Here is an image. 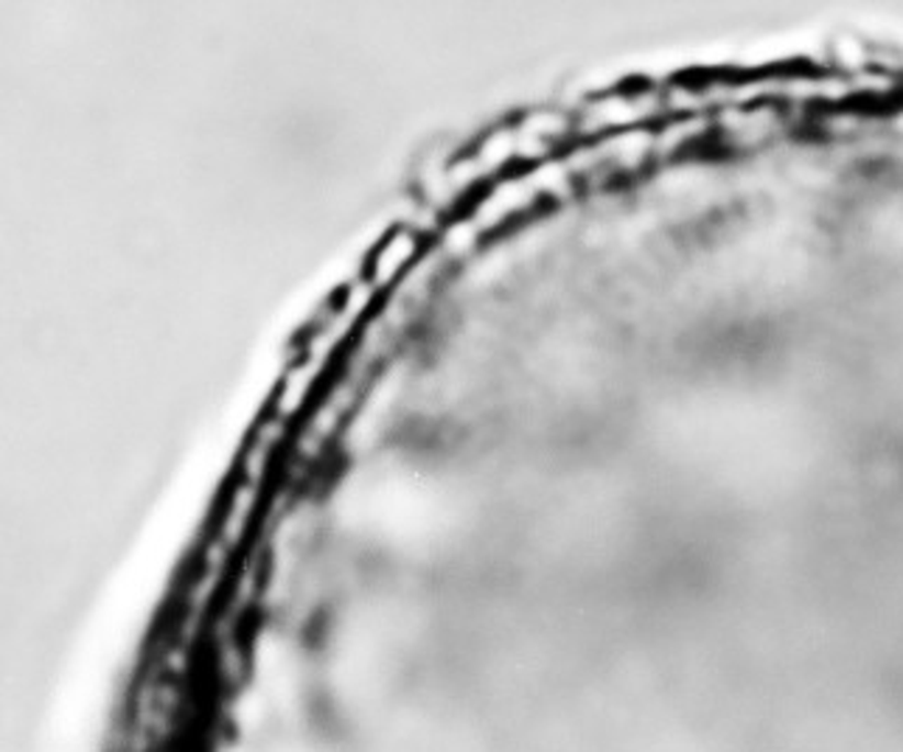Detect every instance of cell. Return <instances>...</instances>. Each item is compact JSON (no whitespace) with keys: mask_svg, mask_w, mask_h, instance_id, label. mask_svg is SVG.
I'll list each match as a JSON object with an SVG mask.
<instances>
[{"mask_svg":"<svg viewBox=\"0 0 903 752\" xmlns=\"http://www.w3.org/2000/svg\"><path fill=\"white\" fill-rule=\"evenodd\" d=\"M410 258H413V236H408V233H395V236H390L388 242H382V247L374 253L370 284H374V287L390 284V278H395L404 267H408Z\"/></svg>","mask_w":903,"mask_h":752,"instance_id":"1","label":"cell"}]
</instances>
